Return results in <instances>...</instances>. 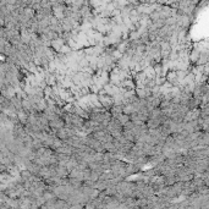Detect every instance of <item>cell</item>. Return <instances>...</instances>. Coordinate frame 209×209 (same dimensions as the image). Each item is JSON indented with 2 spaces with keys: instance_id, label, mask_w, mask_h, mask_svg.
<instances>
[{
  "instance_id": "6da1fadb",
  "label": "cell",
  "mask_w": 209,
  "mask_h": 209,
  "mask_svg": "<svg viewBox=\"0 0 209 209\" xmlns=\"http://www.w3.org/2000/svg\"><path fill=\"white\" fill-rule=\"evenodd\" d=\"M99 100H100V103L103 105V108H106V109L113 105V99L109 98V97H100Z\"/></svg>"
}]
</instances>
